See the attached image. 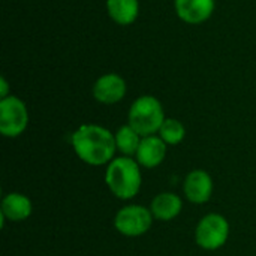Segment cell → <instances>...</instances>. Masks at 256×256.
Segmentation results:
<instances>
[{"instance_id":"1","label":"cell","mask_w":256,"mask_h":256,"mask_svg":"<svg viewBox=\"0 0 256 256\" xmlns=\"http://www.w3.org/2000/svg\"><path fill=\"white\" fill-rule=\"evenodd\" d=\"M72 146L81 160L88 165L108 164L116 150V135L98 124H82L72 135Z\"/></svg>"},{"instance_id":"2","label":"cell","mask_w":256,"mask_h":256,"mask_svg":"<svg viewBox=\"0 0 256 256\" xmlns=\"http://www.w3.org/2000/svg\"><path fill=\"white\" fill-rule=\"evenodd\" d=\"M105 180L116 196L129 200L135 196L141 188L142 178L140 165L130 158H117L110 162Z\"/></svg>"},{"instance_id":"3","label":"cell","mask_w":256,"mask_h":256,"mask_svg":"<svg viewBox=\"0 0 256 256\" xmlns=\"http://www.w3.org/2000/svg\"><path fill=\"white\" fill-rule=\"evenodd\" d=\"M165 122L162 104L154 96L138 98L129 110V124L144 138L159 132Z\"/></svg>"},{"instance_id":"4","label":"cell","mask_w":256,"mask_h":256,"mask_svg":"<svg viewBox=\"0 0 256 256\" xmlns=\"http://www.w3.org/2000/svg\"><path fill=\"white\" fill-rule=\"evenodd\" d=\"M28 123L26 104L16 96H8L0 100V132L14 138L21 135Z\"/></svg>"},{"instance_id":"5","label":"cell","mask_w":256,"mask_h":256,"mask_svg":"<svg viewBox=\"0 0 256 256\" xmlns=\"http://www.w3.org/2000/svg\"><path fill=\"white\" fill-rule=\"evenodd\" d=\"M230 236L228 220L220 214H207L196 226V243L207 250L222 248Z\"/></svg>"},{"instance_id":"6","label":"cell","mask_w":256,"mask_h":256,"mask_svg":"<svg viewBox=\"0 0 256 256\" xmlns=\"http://www.w3.org/2000/svg\"><path fill=\"white\" fill-rule=\"evenodd\" d=\"M153 222V214L148 208L141 206H128L122 208L116 219L114 225L118 232L126 237H138L146 234Z\"/></svg>"},{"instance_id":"7","label":"cell","mask_w":256,"mask_h":256,"mask_svg":"<svg viewBox=\"0 0 256 256\" xmlns=\"http://www.w3.org/2000/svg\"><path fill=\"white\" fill-rule=\"evenodd\" d=\"M126 94V82L117 74L102 75L93 86V96L100 104L112 105L120 102Z\"/></svg>"},{"instance_id":"8","label":"cell","mask_w":256,"mask_h":256,"mask_svg":"<svg viewBox=\"0 0 256 256\" xmlns=\"http://www.w3.org/2000/svg\"><path fill=\"white\" fill-rule=\"evenodd\" d=\"M176 14L188 24H202L214 12L216 0H176Z\"/></svg>"},{"instance_id":"9","label":"cell","mask_w":256,"mask_h":256,"mask_svg":"<svg viewBox=\"0 0 256 256\" xmlns=\"http://www.w3.org/2000/svg\"><path fill=\"white\" fill-rule=\"evenodd\" d=\"M184 194H186L188 200L195 204L207 202L213 194L212 177L202 170L192 171L184 180Z\"/></svg>"},{"instance_id":"10","label":"cell","mask_w":256,"mask_h":256,"mask_svg":"<svg viewBox=\"0 0 256 256\" xmlns=\"http://www.w3.org/2000/svg\"><path fill=\"white\" fill-rule=\"evenodd\" d=\"M166 156V142L160 136H144L136 152V160L146 168H154L164 162Z\"/></svg>"},{"instance_id":"11","label":"cell","mask_w":256,"mask_h":256,"mask_svg":"<svg viewBox=\"0 0 256 256\" xmlns=\"http://www.w3.org/2000/svg\"><path fill=\"white\" fill-rule=\"evenodd\" d=\"M108 15L118 26H129L135 22L140 14L138 0H106Z\"/></svg>"},{"instance_id":"12","label":"cell","mask_w":256,"mask_h":256,"mask_svg":"<svg viewBox=\"0 0 256 256\" xmlns=\"http://www.w3.org/2000/svg\"><path fill=\"white\" fill-rule=\"evenodd\" d=\"M32 214V202L27 196L21 194H9L2 202V216L9 220L20 222Z\"/></svg>"},{"instance_id":"13","label":"cell","mask_w":256,"mask_h":256,"mask_svg":"<svg viewBox=\"0 0 256 256\" xmlns=\"http://www.w3.org/2000/svg\"><path fill=\"white\" fill-rule=\"evenodd\" d=\"M150 212L159 220H171L182 212V200L176 194H160L152 201Z\"/></svg>"},{"instance_id":"14","label":"cell","mask_w":256,"mask_h":256,"mask_svg":"<svg viewBox=\"0 0 256 256\" xmlns=\"http://www.w3.org/2000/svg\"><path fill=\"white\" fill-rule=\"evenodd\" d=\"M141 135L130 126V124H126V126H122L117 134H116V144H117V148L126 154V156H132V154H136L138 148H140V144H141Z\"/></svg>"},{"instance_id":"15","label":"cell","mask_w":256,"mask_h":256,"mask_svg":"<svg viewBox=\"0 0 256 256\" xmlns=\"http://www.w3.org/2000/svg\"><path fill=\"white\" fill-rule=\"evenodd\" d=\"M159 135L166 144L176 146V144H178V142H182L184 140L186 130H184V126L178 120L165 118L164 124L159 129Z\"/></svg>"},{"instance_id":"16","label":"cell","mask_w":256,"mask_h":256,"mask_svg":"<svg viewBox=\"0 0 256 256\" xmlns=\"http://www.w3.org/2000/svg\"><path fill=\"white\" fill-rule=\"evenodd\" d=\"M8 96H9V84H8V81H6V78L2 76V78H0V98L4 99V98H8Z\"/></svg>"}]
</instances>
